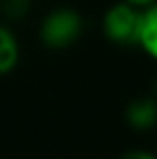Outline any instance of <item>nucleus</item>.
<instances>
[{"label":"nucleus","mask_w":157,"mask_h":159,"mask_svg":"<svg viewBox=\"0 0 157 159\" xmlns=\"http://www.w3.org/2000/svg\"><path fill=\"white\" fill-rule=\"evenodd\" d=\"M81 30H83V20L78 11L70 7H59L50 11L43 19L39 35L44 46L61 50L70 46L78 39L81 35Z\"/></svg>","instance_id":"1"},{"label":"nucleus","mask_w":157,"mask_h":159,"mask_svg":"<svg viewBox=\"0 0 157 159\" xmlns=\"http://www.w3.org/2000/svg\"><path fill=\"white\" fill-rule=\"evenodd\" d=\"M141 19L142 13L124 2V4H115L113 7L107 9L104 17V32L107 39L118 44H133L139 43V32H141Z\"/></svg>","instance_id":"2"},{"label":"nucleus","mask_w":157,"mask_h":159,"mask_svg":"<svg viewBox=\"0 0 157 159\" xmlns=\"http://www.w3.org/2000/svg\"><path fill=\"white\" fill-rule=\"evenodd\" d=\"M126 120L133 129H150L157 124V102L154 98H139L126 109Z\"/></svg>","instance_id":"3"},{"label":"nucleus","mask_w":157,"mask_h":159,"mask_svg":"<svg viewBox=\"0 0 157 159\" xmlns=\"http://www.w3.org/2000/svg\"><path fill=\"white\" fill-rule=\"evenodd\" d=\"M20 57V50H19V41L13 35V32L0 24V76L11 72Z\"/></svg>","instance_id":"4"},{"label":"nucleus","mask_w":157,"mask_h":159,"mask_svg":"<svg viewBox=\"0 0 157 159\" xmlns=\"http://www.w3.org/2000/svg\"><path fill=\"white\" fill-rule=\"evenodd\" d=\"M139 44L157 59V4L148 6L141 19V32H139Z\"/></svg>","instance_id":"5"},{"label":"nucleus","mask_w":157,"mask_h":159,"mask_svg":"<svg viewBox=\"0 0 157 159\" xmlns=\"http://www.w3.org/2000/svg\"><path fill=\"white\" fill-rule=\"evenodd\" d=\"M30 7H32V0H0L2 13L11 20H19L26 17Z\"/></svg>","instance_id":"6"},{"label":"nucleus","mask_w":157,"mask_h":159,"mask_svg":"<svg viewBox=\"0 0 157 159\" xmlns=\"http://www.w3.org/2000/svg\"><path fill=\"white\" fill-rule=\"evenodd\" d=\"M120 159H157V156L144 150H133V152H126Z\"/></svg>","instance_id":"7"},{"label":"nucleus","mask_w":157,"mask_h":159,"mask_svg":"<svg viewBox=\"0 0 157 159\" xmlns=\"http://www.w3.org/2000/svg\"><path fill=\"white\" fill-rule=\"evenodd\" d=\"M128 4L135 6V7H148L152 4H155V0H126Z\"/></svg>","instance_id":"8"}]
</instances>
